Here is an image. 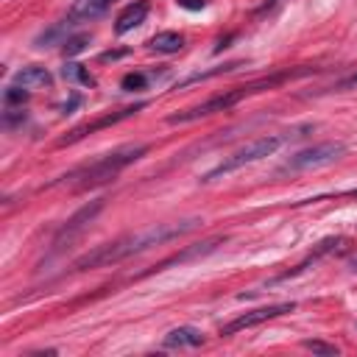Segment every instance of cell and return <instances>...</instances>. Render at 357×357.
Listing matches in <instances>:
<instances>
[{
    "mask_svg": "<svg viewBox=\"0 0 357 357\" xmlns=\"http://www.w3.org/2000/svg\"><path fill=\"white\" fill-rule=\"evenodd\" d=\"M199 224H201V218H190V221H182V224H156L151 229H142L137 235H128V238H120L115 243H103V246L87 251L84 257H78L73 263V268L76 271H90V268L117 265V263H123L134 254L148 251L151 246H159V243H167V240H176V238L193 232Z\"/></svg>",
    "mask_w": 357,
    "mask_h": 357,
    "instance_id": "obj_1",
    "label": "cell"
},
{
    "mask_svg": "<svg viewBox=\"0 0 357 357\" xmlns=\"http://www.w3.org/2000/svg\"><path fill=\"white\" fill-rule=\"evenodd\" d=\"M145 153H148V145H123V148H117V151L95 159L92 165H84V167L62 176L56 185H67L73 190H90L95 185H106L109 178H115L123 167H128L131 162L142 159Z\"/></svg>",
    "mask_w": 357,
    "mask_h": 357,
    "instance_id": "obj_2",
    "label": "cell"
},
{
    "mask_svg": "<svg viewBox=\"0 0 357 357\" xmlns=\"http://www.w3.org/2000/svg\"><path fill=\"white\" fill-rule=\"evenodd\" d=\"M301 73H310V70L279 73V76H271V78H263V81H254V84H246V87L226 90V92H221V95L207 98V101L199 103V106H190V109H182V112L170 115L167 123H170V126H176V123H193V120H199V117H210V115H215V112H226V109L238 106L243 98H249V95H254V92H263V90H268V87H276V84H282V81H288V78H293V76H301Z\"/></svg>",
    "mask_w": 357,
    "mask_h": 357,
    "instance_id": "obj_3",
    "label": "cell"
},
{
    "mask_svg": "<svg viewBox=\"0 0 357 357\" xmlns=\"http://www.w3.org/2000/svg\"><path fill=\"white\" fill-rule=\"evenodd\" d=\"M282 142H285V137H260V140H254V142L238 148L232 156H226V159H224L218 167H213L210 173H204L201 182H204V185L218 182L221 176H229V173H235V170H240V167H246V165H251V162H260V159L271 156L274 151H279Z\"/></svg>",
    "mask_w": 357,
    "mask_h": 357,
    "instance_id": "obj_4",
    "label": "cell"
},
{
    "mask_svg": "<svg viewBox=\"0 0 357 357\" xmlns=\"http://www.w3.org/2000/svg\"><path fill=\"white\" fill-rule=\"evenodd\" d=\"M343 153H346V145H343V142H318V145H310V148H301L299 153H293V156L285 162V170H313V167H324V165L338 162Z\"/></svg>",
    "mask_w": 357,
    "mask_h": 357,
    "instance_id": "obj_5",
    "label": "cell"
},
{
    "mask_svg": "<svg viewBox=\"0 0 357 357\" xmlns=\"http://www.w3.org/2000/svg\"><path fill=\"white\" fill-rule=\"evenodd\" d=\"M293 310H296V304H293V301H285V304H271V307H260V310L243 313L240 318L229 321V324L221 329V335H238V332H243V329H249V326H260V324L274 321V318H279V315H285V313H293Z\"/></svg>",
    "mask_w": 357,
    "mask_h": 357,
    "instance_id": "obj_6",
    "label": "cell"
},
{
    "mask_svg": "<svg viewBox=\"0 0 357 357\" xmlns=\"http://www.w3.org/2000/svg\"><path fill=\"white\" fill-rule=\"evenodd\" d=\"M103 204H106V199H95V201L84 204V207H81V210H78L73 218H67V221H65V226H62V229H59V235H56V246H62L65 240L70 243V240H73L78 232H84V229H87V226L95 221V215L103 210Z\"/></svg>",
    "mask_w": 357,
    "mask_h": 357,
    "instance_id": "obj_7",
    "label": "cell"
},
{
    "mask_svg": "<svg viewBox=\"0 0 357 357\" xmlns=\"http://www.w3.org/2000/svg\"><path fill=\"white\" fill-rule=\"evenodd\" d=\"M140 109H145V101H142V103H134V106H126V109H120V112H115V115L98 117L95 123H84V126L73 128L67 137H62V140H59V145H70V142H78L81 137H87V134H92V131H101V128H109V126H115V123H120V120H126V117L137 115Z\"/></svg>",
    "mask_w": 357,
    "mask_h": 357,
    "instance_id": "obj_8",
    "label": "cell"
},
{
    "mask_svg": "<svg viewBox=\"0 0 357 357\" xmlns=\"http://www.w3.org/2000/svg\"><path fill=\"white\" fill-rule=\"evenodd\" d=\"M148 12H151L148 0H134V3H128V6L120 12L117 23H115V34H128L131 28L142 26V23H145V17H148Z\"/></svg>",
    "mask_w": 357,
    "mask_h": 357,
    "instance_id": "obj_9",
    "label": "cell"
},
{
    "mask_svg": "<svg viewBox=\"0 0 357 357\" xmlns=\"http://www.w3.org/2000/svg\"><path fill=\"white\" fill-rule=\"evenodd\" d=\"M201 343H204V335L196 326H176V329H170L162 338V346L165 349H196Z\"/></svg>",
    "mask_w": 357,
    "mask_h": 357,
    "instance_id": "obj_10",
    "label": "cell"
},
{
    "mask_svg": "<svg viewBox=\"0 0 357 357\" xmlns=\"http://www.w3.org/2000/svg\"><path fill=\"white\" fill-rule=\"evenodd\" d=\"M221 243H224L221 238H215V240H207V243H196V246H190V249H185V251H178V254L167 257V260H165V263H159L153 271H162V268H167V265H182V263H193V260H201V257L213 254V251H215Z\"/></svg>",
    "mask_w": 357,
    "mask_h": 357,
    "instance_id": "obj_11",
    "label": "cell"
},
{
    "mask_svg": "<svg viewBox=\"0 0 357 357\" xmlns=\"http://www.w3.org/2000/svg\"><path fill=\"white\" fill-rule=\"evenodd\" d=\"M12 84L26 87V90H42V87H53V76H51V70H48V67H37V65H31V67L17 70V73H15V78H12Z\"/></svg>",
    "mask_w": 357,
    "mask_h": 357,
    "instance_id": "obj_12",
    "label": "cell"
},
{
    "mask_svg": "<svg viewBox=\"0 0 357 357\" xmlns=\"http://www.w3.org/2000/svg\"><path fill=\"white\" fill-rule=\"evenodd\" d=\"M112 0H76L70 9V20H95L109 9Z\"/></svg>",
    "mask_w": 357,
    "mask_h": 357,
    "instance_id": "obj_13",
    "label": "cell"
},
{
    "mask_svg": "<svg viewBox=\"0 0 357 357\" xmlns=\"http://www.w3.org/2000/svg\"><path fill=\"white\" fill-rule=\"evenodd\" d=\"M148 48L156 51V53H178L185 48V37L176 34V31H159L156 37H151Z\"/></svg>",
    "mask_w": 357,
    "mask_h": 357,
    "instance_id": "obj_14",
    "label": "cell"
},
{
    "mask_svg": "<svg viewBox=\"0 0 357 357\" xmlns=\"http://www.w3.org/2000/svg\"><path fill=\"white\" fill-rule=\"evenodd\" d=\"M62 76H65V81H70V84L95 87V78H92V76H90V70H87L84 65H78V62H67V65L62 67Z\"/></svg>",
    "mask_w": 357,
    "mask_h": 357,
    "instance_id": "obj_15",
    "label": "cell"
},
{
    "mask_svg": "<svg viewBox=\"0 0 357 357\" xmlns=\"http://www.w3.org/2000/svg\"><path fill=\"white\" fill-rule=\"evenodd\" d=\"M238 67H240V65H224V67H213V70H207V73H193V76H188L185 81H178L176 90H178V87L199 84V81H207V78H215V76H221V73H232V70H238Z\"/></svg>",
    "mask_w": 357,
    "mask_h": 357,
    "instance_id": "obj_16",
    "label": "cell"
},
{
    "mask_svg": "<svg viewBox=\"0 0 357 357\" xmlns=\"http://www.w3.org/2000/svg\"><path fill=\"white\" fill-rule=\"evenodd\" d=\"M120 87H123L126 92H140V90L148 87V76H145V73H128V76H123Z\"/></svg>",
    "mask_w": 357,
    "mask_h": 357,
    "instance_id": "obj_17",
    "label": "cell"
},
{
    "mask_svg": "<svg viewBox=\"0 0 357 357\" xmlns=\"http://www.w3.org/2000/svg\"><path fill=\"white\" fill-rule=\"evenodd\" d=\"M28 92H31V90L12 84V87H6V92H3V101H6V106H15V103H20V106H23V103L28 101Z\"/></svg>",
    "mask_w": 357,
    "mask_h": 357,
    "instance_id": "obj_18",
    "label": "cell"
},
{
    "mask_svg": "<svg viewBox=\"0 0 357 357\" xmlns=\"http://www.w3.org/2000/svg\"><path fill=\"white\" fill-rule=\"evenodd\" d=\"M301 346H304L307 351H313V354H326V357L340 354V349H338L335 343H324V340H304Z\"/></svg>",
    "mask_w": 357,
    "mask_h": 357,
    "instance_id": "obj_19",
    "label": "cell"
},
{
    "mask_svg": "<svg viewBox=\"0 0 357 357\" xmlns=\"http://www.w3.org/2000/svg\"><path fill=\"white\" fill-rule=\"evenodd\" d=\"M87 45H90V37L87 34L70 37V40H65V56H78L81 51H87Z\"/></svg>",
    "mask_w": 357,
    "mask_h": 357,
    "instance_id": "obj_20",
    "label": "cell"
},
{
    "mask_svg": "<svg viewBox=\"0 0 357 357\" xmlns=\"http://www.w3.org/2000/svg\"><path fill=\"white\" fill-rule=\"evenodd\" d=\"M182 9H188V12H201L204 6H207V0H176Z\"/></svg>",
    "mask_w": 357,
    "mask_h": 357,
    "instance_id": "obj_21",
    "label": "cell"
},
{
    "mask_svg": "<svg viewBox=\"0 0 357 357\" xmlns=\"http://www.w3.org/2000/svg\"><path fill=\"white\" fill-rule=\"evenodd\" d=\"M123 56H128L126 48H123V51H106V53H101V62H117V59H123Z\"/></svg>",
    "mask_w": 357,
    "mask_h": 357,
    "instance_id": "obj_22",
    "label": "cell"
},
{
    "mask_svg": "<svg viewBox=\"0 0 357 357\" xmlns=\"http://www.w3.org/2000/svg\"><path fill=\"white\" fill-rule=\"evenodd\" d=\"M76 106H81V95H78V92H73V95H70V101L62 106V115H70Z\"/></svg>",
    "mask_w": 357,
    "mask_h": 357,
    "instance_id": "obj_23",
    "label": "cell"
},
{
    "mask_svg": "<svg viewBox=\"0 0 357 357\" xmlns=\"http://www.w3.org/2000/svg\"><path fill=\"white\" fill-rule=\"evenodd\" d=\"M354 87H357V73H354V76H346L343 81L335 84V90H354Z\"/></svg>",
    "mask_w": 357,
    "mask_h": 357,
    "instance_id": "obj_24",
    "label": "cell"
},
{
    "mask_svg": "<svg viewBox=\"0 0 357 357\" xmlns=\"http://www.w3.org/2000/svg\"><path fill=\"white\" fill-rule=\"evenodd\" d=\"M349 271H354V274H357V257H351V260H349Z\"/></svg>",
    "mask_w": 357,
    "mask_h": 357,
    "instance_id": "obj_25",
    "label": "cell"
}]
</instances>
